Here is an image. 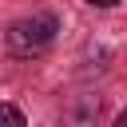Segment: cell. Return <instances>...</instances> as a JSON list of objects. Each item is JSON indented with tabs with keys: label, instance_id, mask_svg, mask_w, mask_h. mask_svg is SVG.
Here are the masks:
<instances>
[{
	"label": "cell",
	"instance_id": "1",
	"mask_svg": "<svg viewBox=\"0 0 127 127\" xmlns=\"http://www.w3.org/2000/svg\"><path fill=\"white\" fill-rule=\"evenodd\" d=\"M60 32V20L52 12H36V16H24L8 28V52L12 56H40L44 48H52Z\"/></svg>",
	"mask_w": 127,
	"mask_h": 127
},
{
	"label": "cell",
	"instance_id": "2",
	"mask_svg": "<svg viewBox=\"0 0 127 127\" xmlns=\"http://www.w3.org/2000/svg\"><path fill=\"white\" fill-rule=\"evenodd\" d=\"M0 127H28V119L16 103H0Z\"/></svg>",
	"mask_w": 127,
	"mask_h": 127
},
{
	"label": "cell",
	"instance_id": "3",
	"mask_svg": "<svg viewBox=\"0 0 127 127\" xmlns=\"http://www.w3.org/2000/svg\"><path fill=\"white\" fill-rule=\"evenodd\" d=\"M91 8H115V4H123V0H87Z\"/></svg>",
	"mask_w": 127,
	"mask_h": 127
},
{
	"label": "cell",
	"instance_id": "4",
	"mask_svg": "<svg viewBox=\"0 0 127 127\" xmlns=\"http://www.w3.org/2000/svg\"><path fill=\"white\" fill-rule=\"evenodd\" d=\"M115 127H127V111H123V115H119V119H115Z\"/></svg>",
	"mask_w": 127,
	"mask_h": 127
}]
</instances>
